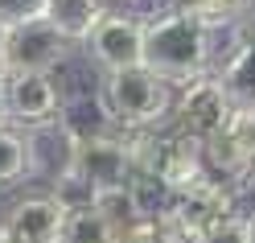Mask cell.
<instances>
[{"label":"cell","mask_w":255,"mask_h":243,"mask_svg":"<svg viewBox=\"0 0 255 243\" xmlns=\"http://www.w3.org/2000/svg\"><path fill=\"white\" fill-rule=\"evenodd\" d=\"M210 37L214 29L198 21L189 8L173 12V17L144 25V66L165 78L169 87H185L202 74H214L210 70Z\"/></svg>","instance_id":"obj_1"},{"label":"cell","mask_w":255,"mask_h":243,"mask_svg":"<svg viewBox=\"0 0 255 243\" xmlns=\"http://www.w3.org/2000/svg\"><path fill=\"white\" fill-rule=\"evenodd\" d=\"M99 99L124 132H152L173 120L177 87L156 78L148 66H128L99 78Z\"/></svg>","instance_id":"obj_2"},{"label":"cell","mask_w":255,"mask_h":243,"mask_svg":"<svg viewBox=\"0 0 255 243\" xmlns=\"http://www.w3.org/2000/svg\"><path fill=\"white\" fill-rule=\"evenodd\" d=\"M132 157H136V173L156 177L165 190L181 194L189 186L214 177L206 169V153L194 136L177 132L173 124L152 128V132H132Z\"/></svg>","instance_id":"obj_3"},{"label":"cell","mask_w":255,"mask_h":243,"mask_svg":"<svg viewBox=\"0 0 255 243\" xmlns=\"http://www.w3.org/2000/svg\"><path fill=\"white\" fill-rule=\"evenodd\" d=\"M243 215L239 210V190L235 182H222V177H206V182L189 186L181 194H173V206H169V223L185 243H198L202 235H210L214 227H222L227 219Z\"/></svg>","instance_id":"obj_4"},{"label":"cell","mask_w":255,"mask_h":243,"mask_svg":"<svg viewBox=\"0 0 255 243\" xmlns=\"http://www.w3.org/2000/svg\"><path fill=\"white\" fill-rule=\"evenodd\" d=\"M235 116H239V107L231 103V95L222 91L218 74H202V78H194V83H185L177 91L169 124L177 128V132L194 136L198 144H206V140L227 132V128L235 124Z\"/></svg>","instance_id":"obj_5"},{"label":"cell","mask_w":255,"mask_h":243,"mask_svg":"<svg viewBox=\"0 0 255 243\" xmlns=\"http://www.w3.org/2000/svg\"><path fill=\"white\" fill-rule=\"evenodd\" d=\"M74 45L50 21H33L8 33L4 45V74H58L70 62Z\"/></svg>","instance_id":"obj_6"},{"label":"cell","mask_w":255,"mask_h":243,"mask_svg":"<svg viewBox=\"0 0 255 243\" xmlns=\"http://www.w3.org/2000/svg\"><path fill=\"white\" fill-rule=\"evenodd\" d=\"M74 177H83L91 190H111L128 186L136 177V157H132V132H111L95 140H78L74 153Z\"/></svg>","instance_id":"obj_7"},{"label":"cell","mask_w":255,"mask_h":243,"mask_svg":"<svg viewBox=\"0 0 255 243\" xmlns=\"http://www.w3.org/2000/svg\"><path fill=\"white\" fill-rule=\"evenodd\" d=\"M83 50L103 74L144 66V25L136 17H128V12H120V8H107V17L95 25V33L87 37Z\"/></svg>","instance_id":"obj_8"},{"label":"cell","mask_w":255,"mask_h":243,"mask_svg":"<svg viewBox=\"0 0 255 243\" xmlns=\"http://www.w3.org/2000/svg\"><path fill=\"white\" fill-rule=\"evenodd\" d=\"M66 227V202L58 194H25L17 198L4 219H0V239L4 243H62Z\"/></svg>","instance_id":"obj_9"},{"label":"cell","mask_w":255,"mask_h":243,"mask_svg":"<svg viewBox=\"0 0 255 243\" xmlns=\"http://www.w3.org/2000/svg\"><path fill=\"white\" fill-rule=\"evenodd\" d=\"M4 99H8V128H45L62 116V87L54 74H4Z\"/></svg>","instance_id":"obj_10"},{"label":"cell","mask_w":255,"mask_h":243,"mask_svg":"<svg viewBox=\"0 0 255 243\" xmlns=\"http://www.w3.org/2000/svg\"><path fill=\"white\" fill-rule=\"evenodd\" d=\"M25 149H29V177H33V182H45L50 190H58L74 173L78 140L62 124L29 128V132H25Z\"/></svg>","instance_id":"obj_11"},{"label":"cell","mask_w":255,"mask_h":243,"mask_svg":"<svg viewBox=\"0 0 255 243\" xmlns=\"http://www.w3.org/2000/svg\"><path fill=\"white\" fill-rule=\"evenodd\" d=\"M214 74H218L222 91L231 95V103H235L239 111L255 107V33H247L243 41H239Z\"/></svg>","instance_id":"obj_12"},{"label":"cell","mask_w":255,"mask_h":243,"mask_svg":"<svg viewBox=\"0 0 255 243\" xmlns=\"http://www.w3.org/2000/svg\"><path fill=\"white\" fill-rule=\"evenodd\" d=\"M107 17L103 0H50V21L70 45H87V37L95 33V25Z\"/></svg>","instance_id":"obj_13"},{"label":"cell","mask_w":255,"mask_h":243,"mask_svg":"<svg viewBox=\"0 0 255 243\" xmlns=\"http://www.w3.org/2000/svg\"><path fill=\"white\" fill-rule=\"evenodd\" d=\"M91 206L99 210V215H103L111 227H116V231H128V227L144 223V215H140V202H136V190H132V182H128V186H111V190H95Z\"/></svg>","instance_id":"obj_14"},{"label":"cell","mask_w":255,"mask_h":243,"mask_svg":"<svg viewBox=\"0 0 255 243\" xmlns=\"http://www.w3.org/2000/svg\"><path fill=\"white\" fill-rule=\"evenodd\" d=\"M120 231L111 227L95 206H74L66 210V227H62V243H116Z\"/></svg>","instance_id":"obj_15"},{"label":"cell","mask_w":255,"mask_h":243,"mask_svg":"<svg viewBox=\"0 0 255 243\" xmlns=\"http://www.w3.org/2000/svg\"><path fill=\"white\" fill-rule=\"evenodd\" d=\"M185 8L194 12L198 21H206L214 33H218V29L247 25L255 17V0H185Z\"/></svg>","instance_id":"obj_16"},{"label":"cell","mask_w":255,"mask_h":243,"mask_svg":"<svg viewBox=\"0 0 255 243\" xmlns=\"http://www.w3.org/2000/svg\"><path fill=\"white\" fill-rule=\"evenodd\" d=\"M29 177V149L21 128H0V190Z\"/></svg>","instance_id":"obj_17"},{"label":"cell","mask_w":255,"mask_h":243,"mask_svg":"<svg viewBox=\"0 0 255 243\" xmlns=\"http://www.w3.org/2000/svg\"><path fill=\"white\" fill-rule=\"evenodd\" d=\"M50 17V0H0V29L12 33L21 25H33Z\"/></svg>","instance_id":"obj_18"},{"label":"cell","mask_w":255,"mask_h":243,"mask_svg":"<svg viewBox=\"0 0 255 243\" xmlns=\"http://www.w3.org/2000/svg\"><path fill=\"white\" fill-rule=\"evenodd\" d=\"M116 243H185L177 231H173L169 219H144L136 227H128V231H120Z\"/></svg>","instance_id":"obj_19"},{"label":"cell","mask_w":255,"mask_h":243,"mask_svg":"<svg viewBox=\"0 0 255 243\" xmlns=\"http://www.w3.org/2000/svg\"><path fill=\"white\" fill-rule=\"evenodd\" d=\"M181 8H185V0H120V12L136 17L140 25H156V21H165Z\"/></svg>","instance_id":"obj_20"},{"label":"cell","mask_w":255,"mask_h":243,"mask_svg":"<svg viewBox=\"0 0 255 243\" xmlns=\"http://www.w3.org/2000/svg\"><path fill=\"white\" fill-rule=\"evenodd\" d=\"M198 243H247V215H235L222 227H214L210 235H202Z\"/></svg>","instance_id":"obj_21"},{"label":"cell","mask_w":255,"mask_h":243,"mask_svg":"<svg viewBox=\"0 0 255 243\" xmlns=\"http://www.w3.org/2000/svg\"><path fill=\"white\" fill-rule=\"evenodd\" d=\"M235 132L243 136V144H247L251 157H255V107H247V111H239V116H235Z\"/></svg>","instance_id":"obj_22"},{"label":"cell","mask_w":255,"mask_h":243,"mask_svg":"<svg viewBox=\"0 0 255 243\" xmlns=\"http://www.w3.org/2000/svg\"><path fill=\"white\" fill-rule=\"evenodd\" d=\"M0 128H8V99H4V74H0Z\"/></svg>","instance_id":"obj_23"},{"label":"cell","mask_w":255,"mask_h":243,"mask_svg":"<svg viewBox=\"0 0 255 243\" xmlns=\"http://www.w3.org/2000/svg\"><path fill=\"white\" fill-rule=\"evenodd\" d=\"M4 45H8V33L0 29V74H4Z\"/></svg>","instance_id":"obj_24"},{"label":"cell","mask_w":255,"mask_h":243,"mask_svg":"<svg viewBox=\"0 0 255 243\" xmlns=\"http://www.w3.org/2000/svg\"><path fill=\"white\" fill-rule=\"evenodd\" d=\"M247 243H255V215H247Z\"/></svg>","instance_id":"obj_25"},{"label":"cell","mask_w":255,"mask_h":243,"mask_svg":"<svg viewBox=\"0 0 255 243\" xmlns=\"http://www.w3.org/2000/svg\"><path fill=\"white\" fill-rule=\"evenodd\" d=\"M0 243H4V239H0Z\"/></svg>","instance_id":"obj_26"}]
</instances>
